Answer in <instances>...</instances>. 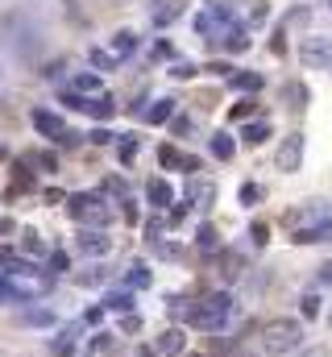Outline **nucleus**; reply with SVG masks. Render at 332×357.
I'll return each mask as SVG.
<instances>
[{"label": "nucleus", "mask_w": 332, "mask_h": 357, "mask_svg": "<svg viewBox=\"0 0 332 357\" xmlns=\"http://www.w3.org/2000/svg\"><path fill=\"white\" fill-rule=\"evenodd\" d=\"M212 199H216L212 178H204V183H195V178H191V187H187V204H195V208H212Z\"/></svg>", "instance_id": "obj_20"}, {"label": "nucleus", "mask_w": 332, "mask_h": 357, "mask_svg": "<svg viewBox=\"0 0 332 357\" xmlns=\"http://www.w3.org/2000/svg\"><path fill=\"white\" fill-rule=\"evenodd\" d=\"M112 250V237L108 233H100V229H83L80 233V254H87V258H104Z\"/></svg>", "instance_id": "obj_12"}, {"label": "nucleus", "mask_w": 332, "mask_h": 357, "mask_svg": "<svg viewBox=\"0 0 332 357\" xmlns=\"http://www.w3.org/2000/svg\"><path fill=\"white\" fill-rule=\"evenodd\" d=\"M29 121H33V129H38L42 137H50L54 146H80V142H83V133H75V129H71L63 116H54L50 108H33V112H29Z\"/></svg>", "instance_id": "obj_6"}, {"label": "nucleus", "mask_w": 332, "mask_h": 357, "mask_svg": "<svg viewBox=\"0 0 332 357\" xmlns=\"http://www.w3.org/2000/svg\"><path fill=\"white\" fill-rule=\"evenodd\" d=\"M67 91H71V96H80V100H96V96H104V84H100V75L83 71V75H75V79L67 84Z\"/></svg>", "instance_id": "obj_14"}, {"label": "nucleus", "mask_w": 332, "mask_h": 357, "mask_svg": "<svg viewBox=\"0 0 332 357\" xmlns=\"http://www.w3.org/2000/svg\"><path fill=\"white\" fill-rule=\"evenodd\" d=\"M142 50V38H137V29H116L104 46H100V54L108 59V71H116L121 63H129L133 54Z\"/></svg>", "instance_id": "obj_7"}, {"label": "nucleus", "mask_w": 332, "mask_h": 357, "mask_svg": "<svg viewBox=\"0 0 332 357\" xmlns=\"http://www.w3.org/2000/svg\"><path fill=\"white\" fill-rule=\"evenodd\" d=\"M316 282H332V262H320L316 266Z\"/></svg>", "instance_id": "obj_45"}, {"label": "nucleus", "mask_w": 332, "mask_h": 357, "mask_svg": "<svg viewBox=\"0 0 332 357\" xmlns=\"http://www.w3.org/2000/svg\"><path fill=\"white\" fill-rule=\"evenodd\" d=\"M291 241H295V245H329L332 241V220L316 225V229H299V233H291Z\"/></svg>", "instance_id": "obj_17"}, {"label": "nucleus", "mask_w": 332, "mask_h": 357, "mask_svg": "<svg viewBox=\"0 0 332 357\" xmlns=\"http://www.w3.org/2000/svg\"><path fill=\"white\" fill-rule=\"evenodd\" d=\"M253 108H257V100H241V104H233L229 121H246V116H253Z\"/></svg>", "instance_id": "obj_33"}, {"label": "nucleus", "mask_w": 332, "mask_h": 357, "mask_svg": "<svg viewBox=\"0 0 332 357\" xmlns=\"http://www.w3.org/2000/svg\"><path fill=\"white\" fill-rule=\"evenodd\" d=\"M38 162H42V167H46V171H59V158H54V154H50V150H42V154H38Z\"/></svg>", "instance_id": "obj_43"}, {"label": "nucleus", "mask_w": 332, "mask_h": 357, "mask_svg": "<svg viewBox=\"0 0 332 357\" xmlns=\"http://www.w3.org/2000/svg\"><path fill=\"white\" fill-rule=\"evenodd\" d=\"M108 349H116V337H112V333H96L91 354H108Z\"/></svg>", "instance_id": "obj_32"}, {"label": "nucleus", "mask_w": 332, "mask_h": 357, "mask_svg": "<svg viewBox=\"0 0 332 357\" xmlns=\"http://www.w3.org/2000/svg\"><path fill=\"white\" fill-rule=\"evenodd\" d=\"M50 287H54L50 274H38V270L25 266V262L0 270V299H8V303H29V299L46 295Z\"/></svg>", "instance_id": "obj_1"}, {"label": "nucleus", "mask_w": 332, "mask_h": 357, "mask_svg": "<svg viewBox=\"0 0 332 357\" xmlns=\"http://www.w3.org/2000/svg\"><path fill=\"white\" fill-rule=\"evenodd\" d=\"M195 245H199V250H216V245H220V241H216V229H212V225H204V229L195 233Z\"/></svg>", "instance_id": "obj_30"}, {"label": "nucleus", "mask_w": 332, "mask_h": 357, "mask_svg": "<svg viewBox=\"0 0 332 357\" xmlns=\"http://www.w3.org/2000/svg\"><path fill=\"white\" fill-rule=\"evenodd\" d=\"M158 162H163L166 171H183V175H195V171H199V158L183 154L179 146H163V150H158Z\"/></svg>", "instance_id": "obj_11"}, {"label": "nucleus", "mask_w": 332, "mask_h": 357, "mask_svg": "<svg viewBox=\"0 0 332 357\" xmlns=\"http://www.w3.org/2000/svg\"><path fill=\"white\" fill-rule=\"evenodd\" d=\"M158 8H154V25H170V21H179L183 17V4H166V0H154Z\"/></svg>", "instance_id": "obj_27"}, {"label": "nucleus", "mask_w": 332, "mask_h": 357, "mask_svg": "<svg viewBox=\"0 0 332 357\" xmlns=\"http://www.w3.org/2000/svg\"><path fill=\"white\" fill-rule=\"evenodd\" d=\"M67 212H71V220H80L87 229H104L112 220V208H108L104 191H75V195H67Z\"/></svg>", "instance_id": "obj_4"}, {"label": "nucleus", "mask_w": 332, "mask_h": 357, "mask_svg": "<svg viewBox=\"0 0 332 357\" xmlns=\"http://www.w3.org/2000/svg\"><path fill=\"white\" fill-rule=\"evenodd\" d=\"M303 154H308V137L295 129V133H287V137L278 142V150H274V167H278L282 175H295V171L303 167Z\"/></svg>", "instance_id": "obj_8"}, {"label": "nucleus", "mask_w": 332, "mask_h": 357, "mask_svg": "<svg viewBox=\"0 0 332 357\" xmlns=\"http://www.w3.org/2000/svg\"><path fill=\"white\" fill-rule=\"evenodd\" d=\"M220 278H225V282H237V278H246V258L225 250V254H220Z\"/></svg>", "instance_id": "obj_22"}, {"label": "nucleus", "mask_w": 332, "mask_h": 357, "mask_svg": "<svg viewBox=\"0 0 332 357\" xmlns=\"http://www.w3.org/2000/svg\"><path fill=\"white\" fill-rule=\"evenodd\" d=\"M233 21H237L233 0H204V8L195 13V33H204V38H212V42H216Z\"/></svg>", "instance_id": "obj_5"}, {"label": "nucleus", "mask_w": 332, "mask_h": 357, "mask_svg": "<svg viewBox=\"0 0 332 357\" xmlns=\"http://www.w3.org/2000/svg\"><path fill=\"white\" fill-rule=\"evenodd\" d=\"M91 142H96V146H112V142H116V133H112V129H96V133H91Z\"/></svg>", "instance_id": "obj_41"}, {"label": "nucleus", "mask_w": 332, "mask_h": 357, "mask_svg": "<svg viewBox=\"0 0 332 357\" xmlns=\"http://www.w3.org/2000/svg\"><path fill=\"white\" fill-rule=\"evenodd\" d=\"M303 316H320V299H316V295L303 299Z\"/></svg>", "instance_id": "obj_44"}, {"label": "nucleus", "mask_w": 332, "mask_h": 357, "mask_svg": "<svg viewBox=\"0 0 332 357\" xmlns=\"http://www.w3.org/2000/svg\"><path fill=\"white\" fill-rule=\"evenodd\" d=\"M308 100H312L308 84H299V79H287V84H282V104H287V108H308Z\"/></svg>", "instance_id": "obj_21"}, {"label": "nucleus", "mask_w": 332, "mask_h": 357, "mask_svg": "<svg viewBox=\"0 0 332 357\" xmlns=\"http://www.w3.org/2000/svg\"><path fill=\"white\" fill-rule=\"evenodd\" d=\"M170 75H174V79H191V75H199V67H191V63H174Z\"/></svg>", "instance_id": "obj_36"}, {"label": "nucleus", "mask_w": 332, "mask_h": 357, "mask_svg": "<svg viewBox=\"0 0 332 357\" xmlns=\"http://www.w3.org/2000/svg\"><path fill=\"white\" fill-rule=\"evenodd\" d=\"M270 17V0H253V13H249V21L257 25V21H266Z\"/></svg>", "instance_id": "obj_38"}, {"label": "nucleus", "mask_w": 332, "mask_h": 357, "mask_svg": "<svg viewBox=\"0 0 332 357\" xmlns=\"http://www.w3.org/2000/svg\"><path fill=\"white\" fill-rule=\"evenodd\" d=\"M257 341H262L266 357L299 354V345H303V324H299L295 316H274V320H266V324H262Z\"/></svg>", "instance_id": "obj_2"}, {"label": "nucleus", "mask_w": 332, "mask_h": 357, "mask_svg": "<svg viewBox=\"0 0 332 357\" xmlns=\"http://www.w3.org/2000/svg\"><path fill=\"white\" fill-rule=\"evenodd\" d=\"M303 21H312V8H291L287 13V25H303Z\"/></svg>", "instance_id": "obj_39"}, {"label": "nucleus", "mask_w": 332, "mask_h": 357, "mask_svg": "<svg viewBox=\"0 0 332 357\" xmlns=\"http://www.w3.org/2000/svg\"><path fill=\"white\" fill-rule=\"evenodd\" d=\"M187 320H191L195 328H204V333H220V328L233 320V299H229L225 291H212V295H204L195 307H187Z\"/></svg>", "instance_id": "obj_3"}, {"label": "nucleus", "mask_w": 332, "mask_h": 357, "mask_svg": "<svg viewBox=\"0 0 332 357\" xmlns=\"http://www.w3.org/2000/svg\"><path fill=\"white\" fill-rule=\"evenodd\" d=\"M21 245H25V250H29V254H46V245H42V237H38V233H33V229H29V233H25V241H21Z\"/></svg>", "instance_id": "obj_37"}, {"label": "nucleus", "mask_w": 332, "mask_h": 357, "mask_svg": "<svg viewBox=\"0 0 332 357\" xmlns=\"http://www.w3.org/2000/svg\"><path fill=\"white\" fill-rule=\"evenodd\" d=\"M329 324H332V312H329Z\"/></svg>", "instance_id": "obj_49"}, {"label": "nucleus", "mask_w": 332, "mask_h": 357, "mask_svg": "<svg viewBox=\"0 0 332 357\" xmlns=\"http://www.w3.org/2000/svg\"><path fill=\"white\" fill-rule=\"evenodd\" d=\"M104 307H112V312H129V307H133V295H125V291L104 295Z\"/></svg>", "instance_id": "obj_29"}, {"label": "nucleus", "mask_w": 332, "mask_h": 357, "mask_svg": "<svg viewBox=\"0 0 332 357\" xmlns=\"http://www.w3.org/2000/svg\"><path fill=\"white\" fill-rule=\"evenodd\" d=\"M154 278H150V266L146 262H129L125 266V287H137V291H146Z\"/></svg>", "instance_id": "obj_25"}, {"label": "nucleus", "mask_w": 332, "mask_h": 357, "mask_svg": "<svg viewBox=\"0 0 332 357\" xmlns=\"http://www.w3.org/2000/svg\"><path fill=\"white\" fill-rule=\"evenodd\" d=\"M137 150H142V146H137V137H125V142H121V150H116V154H121V162H125V167H129V162H133V158H137Z\"/></svg>", "instance_id": "obj_31"}, {"label": "nucleus", "mask_w": 332, "mask_h": 357, "mask_svg": "<svg viewBox=\"0 0 332 357\" xmlns=\"http://www.w3.org/2000/svg\"><path fill=\"white\" fill-rule=\"evenodd\" d=\"M324 220H332V199H308L303 208H291V212H287L291 233H299V229H316V225H324Z\"/></svg>", "instance_id": "obj_9"}, {"label": "nucleus", "mask_w": 332, "mask_h": 357, "mask_svg": "<svg viewBox=\"0 0 332 357\" xmlns=\"http://www.w3.org/2000/svg\"><path fill=\"white\" fill-rule=\"evenodd\" d=\"M170 116H174V100H170V96H158V100H150V108L142 112V121H146V125H166Z\"/></svg>", "instance_id": "obj_18"}, {"label": "nucleus", "mask_w": 332, "mask_h": 357, "mask_svg": "<svg viewBox=\"0 0 332 357\" xmlns=\"http://www.w3.org/2000/svg\"><path fill=\"white\" fill-rule=\"evenodd\" d=\"M4 154H8V150H4V146H0V158H4Z\"/></svg>", "instance_id": "obj_48"}, {"label": "nucleus", "mask_w": 332, "mask_h": 357, "mask_svg": "<svg viewBox=\"0 0 332 357\" xmlns=\"http://www.w3.org/2000/svg\"><path fill=\"white\" fill-rule=\"evenodd\" d=\"M154 349H158L163 357H179L183 349H187L183 328H163V333H158V341H154Z\"/></svg>", "instance_id": "obj_15"}, {"label": "nucleus", "mask_w": 332, "mask_h": 357, "mask_svg": "<svg viewBox=\"0 0 332 357\" xmlns=\"http://www.w3.org/2000/svg\"><path fill=\"white\" fill-rule=\"evenodd\" d=\"M270 133H274V129H270V121H249L246 129H241V142H246V146H262Z\"/></svg>", "instance_id": "obj_26"}, {"label": "nucleus", "mask_w": 332, "mask_h": 357, "mask_svg": "<svg viewBox=\"0 0 332 357\" xmlns=\"http://www.w3.org/2000/svg\"><path fill=\"white\" fill-rule=\"evenodd\" d=\"M50 270H54V274L71 270V258H67V254H50Z\"/></svg>", "instance_id": "obj_40"}, {"label": "nucleus", "mask_w": 332, "mask_h": 357, "mask_svg": "<svg viewBox=\"0 0 332 357\" xmlns=\"http://www.w3.org/2000/svg\"><path fill=\"white\" fill-rule=\"evenodd\" d=\"M83 112H91L96 121H108L116 112V100L112 96H96V100H83Z\"/></svg>", "instance_id": "obj_24"}, {"label": "nucleus", "mask_w": 332, "mask_h": 357, "mask_svg": "<svg viewBox=\"0 0 332 357\" xmlns=\"http://www.w3.org/2000/svg\"><path fill=\"white\" fill-rule=\"evenodd\" d=\"M146 199H150V208L166 212V208L174 204V191H170V183H166V178H150V183H146Z\"/></svg>", "instance_id": "obj_16"}, {"label": "nucleus", "mask_w": 332, "mask_h": 357, "mask_svg": "<svg viewBox=\"0 0 332 357\" xmlns=\"http://www.w3.org/2000/svg\"><path fill=\"white\" fill-rule=\"evenodd\" d=\"M299 63L312 67V71H332V38L324 33H312L299 42Z\"/></svg>", "instance_id": "obj_10"}, {"label": "nucleus", "mask_w": 332, "mask_h": 357, "mask_svg": "<svg viewBox=\"0 0 332 357\" xmlns=\"http://www.w3.org/2000/svg\"><path fill=\"white\" fill-rule=\"evenodd\" d=\"M170 54H174V46H170V42H158V46H154V59H170Z\"/></svg>", "instance_id": "obj_47"}, {"label": "nucleus", "mask_w": 332, "mask_h": 357, "mask_svg": "<svg viewBox=\"0 0 332 357\" xmlns=\"http://www.w3.org/2000/svg\"><path fill=\"white\" fill-rule=\"evenodd\" d=\"M220 46L229 50V54H246L249 46H253V38H249V25H241V21H233L225 33H220Z\"/></svg>", "instance_id": "obj_13"}, {"label": "nucleus", "mask_w": 332, "mask_h": 357, "mask_svg": "<svg viewBox=\"0 0 332 357\" xmlns=\"http://www.w3.org/2000/svg\"><path fill=\"white\" fill-rule=\"evenodd\" d=\"M299 357H332L329 345H308V349H299Z\"/></svg>", "instance_id": "obj_42"}, {"label": "nucleus", "mask_w": 332, "mask_h": 357, "mask_svg": "<svg viewBox=\"0 0 332 357\" xmlns=\"http://www.w3.org/2000/svg\"><path fill=\"white\" fill-rule=\"evenodd\" d=\"M0 262H4V266H17V262H21V258H17V254H13V250H8V245H0Z\"/></svg>", "instance_id": "obj_46"}, {"label": "nucleus", "mask_w": 332, "mask_h": 357, "mask_svg": "<svg viewBox=\"0 0 332 357\" xmlns=\"http://www.w3.org/2000/svg\"><path fill=\"white\" fill-rule=\"evenodd\" d=\"M257 199H262V187H257V183H246V187H241V204H249V208H253Z\"/></svg>", "instance_id": "obj_35"}, {"label": "nucleus", "mask_w": 332, "mask_h": 357, "mask_svg": "<svg viewBox=\"0 0 332 357\" xmlns=\"http://www.w3.org/2000/svg\"><path fill=\"white\" fill-rule=\"evenodd\" d=\"M249 237H253L257 245H266V241H270V225H266V220H253V225H249Z\"/></svg>", "instance_id": "obj_34"}, {"label": "nucleus", "mask_w": 332, "mask_h": 357, "mask_svg": "<svg viewBox=\"0 0 332 357\" xmlns=\"http://www.w3.org/2000/svg\"><path fill=\"white\" fill-rule=\"evenodd\" d=\"M208 150H212V158H220V162H233V154H237V142H233L229 133H212Z\"/></svg>", "instance_id": "obj_23"}, {"label": "nucleus", "mask_w": 332, "mask_h": 357, "mask_svg": "<svg viewBox=\"0 0 332 357\" xmlns=\"http://www.w3.org/2000/svg\"><path fill=\"white\" fill-rule=\"evenodd\" d=\"M21 324H38V328H46V324H54V312H50V307H38V312H21Z\"/></svg>", "instance_id": "obj_28"}, {"label": "nucleus", "mask_w": 332, "mask_h": 357, "mask_svg": "<svg viewBox=\"0 0 332 357\" xmlns=\"http://www.w3.org/2000/svg\"><path fill=\"white\" fill-rule=\"evenodd\" d=\"M229 88H237V91H262L266 88V75L262 71H229Z\"/></svg>", "instance_id": "obj_19"}]
</instances>
